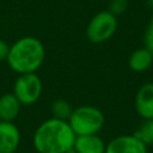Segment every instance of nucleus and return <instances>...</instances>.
<instances>
[{
	"label": "nucleus",
	"mask_w": 153,
	"mask_h": 153,
	"mask_svg": "<svg viewBox=\"0 0 153 153\" xmlns=\"http://www.w3.org/2000/svg\"><path fill=\"white\" fill-rule=\"evenodd\" d=\"M75 136L67 121L50 117L36 128L32 143L38 153H74Z\"/></svg>",
	"instance_id": "1"
},
{
	"label": "nucleus",
	"mask_w": 153,
	"mask_h": 153,
	"mask_svg": "<svg viewBox=\"0 0 153 153\" xmlns=\"http://www.w3.org/2000/svg\"><path fill=\"white\" fill-rule=\"evenodd\" d=\"M44 59L45 49L43 43L33 36H25L10 45L6 62L13 72L26 74L36 73L43 65Z\"/></svg>",
	"instance_id": "2"
},
{
	"label": "nucleus",
	"mask_w": 153,
	"mask_h": 153,
	"mask_svg": "<svg viewBox=\"0 0 153 153\" xmlns=\"http://www.w3.org/2000/svg\"><path fill=\"white\" fill-rule=\"evenodd\" d=\"M68 124L75 135H91L98 134L105 123L104 114L93 105H81L74 108Z\"/></svg>",
	"instance_id": "3"
},
{
	"label": "nucleus",
	"mask_w": 153,
	"mask_h": 153,
	"mask_svg": "<svg viewBox=\"0 0 153 153\" xmlns=\"http://www.w3.org/2000/svg\"><path fill=\"white\" fill-rule=\"evenodd\" d=\"M118 27L117 17L106 11L96 13L86 26V38L93 44L109 41Z\"/></svg>",
	"instance_id": "4"
},
{
	"label": "nucleus",
	"mask_w": 153,
	"mask_h": 153,
	"mask_svg": "<svg viewBox=\"0 0 153 153\" xmlns=\"http://www.w3.org/2000/svg\"><path fill=\"white\" fill-rule=\"evenodd\" d=\"M43 82L36 73L19 74L13 85V94L22 105L35 104L42 96Z\"/></svg>",
	"instance_id": "5"
},
{
	"label": "nucleus",
	"mask_w": 153,
	"mask_h": 153,
	"mask_svg": "<svg viewBox=\"0 0 153 153\" xmlns=\"http://www.w3.org/2000/svg\"><path fill=\"white\" fill-rule=\"evenodd\" d=\"M104 153H148V146L134 134H124L111 139Z\"/></svg>",
	"instance_id": "6"
},
{
	"label": "nucleus",
	"mask_w": 153,
	"mask_h": 153,
	"mask_svg": "<svg viewBox=\"0 0 153 153\" xmlns=\"http://www.w3.org/2000/svg\"><path fill=\"white\" fill-rule=\"evenodd\" d=\"M134 106L136 114L143 120L153 118V82L141 85L135 94Z\"/></svg>",
	"instance_id": "7"
},
{
	"label": "nucleus",
	"mask_w": 153,
	"mask_h": 153,
	"mask_svg": "<svg viewBox=\"0 0 153 153\" xmlns=\"http://www.w3.org/2000/svg\"><path fill=\"white\" fill-rule=\"evenodd\" d=\"M19 143V128L13 122L0 121V153H14Z\"/></svg>",
	"instance_id": "8"
},
{
	"label": "nucleus",
	"mask_w": 153,
	"mask_h": 153,
	"mask_svg": "<svg viewBox=\"0 0 153 153\" xmlns=\"http://www.w3.org/2000/svg\"><path fill=\"white\" fill-rule=\"evenodd\" d=\"M106 143L98 134L76 135L73 151L74 153H104Z\"/></svg>",
	"instance_id": "9"
},
{
	"label": "nucleus",
	"mask_w": 153,
	"mask_h": 153,
	"mask_svg": "<svg viewBox=\"0 0 153 153\" xmlns=\"http://www.w3.org/2000/svg\"><path fill=\"white\" fill-rule=\"evenodd\" d=\"M22 104L17 99V97L12 93H4L0 96V121L13 122L19 112H20Z\"/></svg>",
	"instance_id": "10"
},
{
	"label": "nucleus",
	"mask_w": 153,
	"mask_h": 153,
	"mask_svg": "<svg viewBox=\"0 0 153 153\" xmlns=\"http://www.w3.org/2000/svg\"><path fill=\"white\" fill-rule=\"evenodd\" d=\"M153 63V54L147 48H137L134 50L128 59L129 68L135 73L146 72Z\"/></svg>",
	"instance_id": "11"
},
{
	"label": "nucleus",
	"mask_w": 153,
	"mask_h": 153,
	"mask_svg": "<svg viewBox=\"0 0 153 153\" xmlns=\"http://www.w3.org/2000/svg\"><path fill=\"white\" fill-rule=\"evenodd\" d=\"M73 109L74 108L72 106V104L66 99H56L51 103V106H50L53 117L63 120V121H68Z\"/></svg>",
	"instance_id": "12"
},
{
	"label": "nucleus",
	"mask_w": 153,
	"mask_h": 153,
	"mask_svg": "<svg viewBox=\"0 0 153 153\" xmlns=\"http://www.w3.org/2000/svg\"><path fill=\"white\" fill-rule=\"evenodd\" d=\"M134 135L137 136L145 145L153 146V118L145 120V122L136 129Z\"/></svg>",
	"instance_id": "13"
},
{
	"label": "nucleus",
	"mask_w": 153,
	"mask_h": 153,
	"mask_svg": "<svg viewBox=\"0 0 153 153\" xmlns=\"http://www.w3.org/2000/svg\"><path fill=\"white\" fill-rule=\"evenodd\" d=\"M128 6H129L128 0H110L108 11L117 17L120 14H123L127 11Z\"/></svg>",
	"instance_id": "14"
},
{
	"label": "nucleus",
	"mask_w": 153,
	"mask_h": 153,
	"mask_svg": "<svg viewBox=\"0 0 153 153\" xmlns=\"http://www.w3.org/2000/svg\"><path fill=\"white\" fill-rule=\"evenodd\" d=\"M143 43H145V48H147L153 54V16L151 17L148 25L146 27L145 36H143Z\"/></svg>",
	"instance_id": "15"
},
{
	"label": "nucleus",
	"mask_w": 153,
	"mask_h": 153,
	"mask_svg": "<svg viewBox=\"0 0 153 153\" xmlns=\"http://www.w3.org/2000/svg\"><path fill=\"white\" fill-rule=\"evenodd\" d=\"M10 50V44L0 38V61H6Z\"/></svg>",
	"instance_id": "16"
},
{
	"label": "nucleus",
	"mask_w": 153,
	"mask_h": 153,
	"mask_svg": "<svg viewBox=\"0 0 153 153\" xmlns=\"http://www.w3.org/2000/svg\"><path fill=\"white\" fill-rule=\"evenodd\" d=\"M149 1H151V2H152V4H153V0H149Z\"/></svg>",
	"instance_id": "17"
}]
</instances>
